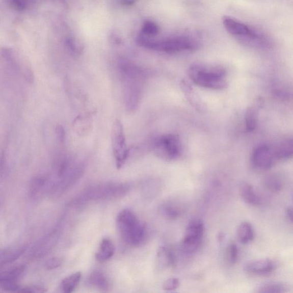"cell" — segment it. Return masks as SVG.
Returning <instances> with one entry per match:
<instances>
[{"instance_id": "13", "label": "cell", "mask_w": 293, "mask_h": 293, "mask_svg": "<svg viewBox=\"0 0 293 293\" xmlns=\"http://www.w3.org/2000/svg\"><path fill=\"white\" fill-rule=\"evenodd\" d=\"M59 238V232L54 231L46 235L37 243L32 249L31 252V257L40 258L48 254L52 249Z\"/></svg>"}, {"instance_id": "23", "label": "cell", "mask_w": 293, "mask_h": 293, "mask_svg": "<svg viewBox=\"0 0 293 293\" xmlns=\"http://www.w3.org/2000/svg\"><path fill=\"white\" fill-rule=\"evenodd\" d=\"M287 291V287L281 282H268L259 285L255 292L258 293H283Z\"/></svg>"}, {"instance_id": "10", "label": "cell", "mask_w": 293, "mask_h": 293, "mask_svg": "<svg viewBox=\"0 0 293 293\" xmlns=\"http://www.w3.org/2000/svg\"><path fill=\"white\" fill-rule=\"evenodd\" d=\"M25 265H17L0 274V285L2 289L6 291L18 292L21 286L17 281L24 273Z\"/></svg>"}, {"instance_id": "11", "label": "cell", "mask_w": 293, "mask_h": 293, "mask_svg": "<svg viewBox=\"0 0 293 293\" xmlns=\"http://www.w3.org/2000/svg\"><path fill=\"white\" fill-rule=\"evenodd\" d=\"M274 157L275 155L267 146H259L253 151L251 163L257 169L268 170L274 166Z\"/></svg>"}, {"instance_id": "4", "label": "cell", "mask_w": 293, "mask_h": 293, "mask_svg": "<svg viewBox=\"0 0 293 293\" xmlns=\"http://www.w3.org/2000/svg\"><path fill=\"white\" fill-rule=\"evenodd\" d=\"M137 43L144 48L167 54L195 50L198 49L199 46L198 41L185 36L153 39L140 34L137 37Z\"/></svg>"}, {"instance_id": "25", "label": "cell", "mask_w": 293, "mask_h": 293, "mask_svg": "<svg viewBox=\"0 0 293 293\" xmlns=\"http://www.w3.org/2000/svg\"><path fill=\"white\" fill-rule=\"evenodd\" d=\"M161 211L162 215L167 219L175 220L178 219L182 214V208L174 202H167L163 204L161 207Z\"/></svg>"}, {"instance_id": "12", "label": "cell", "mask_w": 293, "mask_h": 293, "mask_svg": "<svg viewBox=\"0 0 293 293\" xmlns=\"http://www.w3.org/2000/svg\"><path fill=\"white\" fill-rule=\"evenodd\" d=\"M277 264L273 260L269 258L258 259L246 263L244 269L245 272L253 275H268L275 271Z\"/></svg>"}, {"instance_id": "5", "label": "cell", "mask_w": 293, "mask_h": 293, "mask_svg": "<svg viewBox=\"0 0 293 293\" xmlns=\"http://www.w3.org/2000/svg\"><path fill=\"white\" fill-rule=\"evenodd\" d=\"M129 185L122 182L98 183L90 186L84 192L74 204H82L89 201H103L123 198L129 192Z\"/></svg>"}, {"instance_id": "32", "label": "cell", "mask_w": 293, "mask_h": 293, "mask_svg": "<svg viewBox=\"0 0 293 293\" xmlns=\"http://www.w3.org/2000/svg\"><path fill=\"white\" fill-rule=\"evenodd\" d=\"M63 260L62 258L54 257L46 260L44 264L45 268L47 270H54L58 268L63 264Z\"/></svg>"}, {"instance_id": "33", "label": "cell", "mask_w": 293, "mask_h": 293, "mask_svg": "<svg viewBox=\"0 0 293 293\" xmlns=\"http://www.w3.org/2000/svg\"><path fill=\"white\" fill-rule=\"evenodd\" d=\"M67 46L72 53L79 54L82 52V46L77 44V42L73 39H68L66 41Z\"/></svg>"}, {"instance_id": "16", "label": "cell", "mask_w": 293, "mask_h": 293, "mask_svg": "<svg viewBox=\"0 0 293 293\" xmlns=\"http://www.w3.org/2000/svg\"><path fill=\"white\" fill-rule=\"evenodd\" d=\"M50 179L47 176H37L32 179L30 184V193L32 197H41L46 192H50Z\"/></svg>"}, {"instance_id": "17", "label": "cell", "mask_w": 293, "mask_h": 293, "mask_svg": "<svg viewBox=\"0 0 293 293\" xmlns=\"http://www.w3.org/2000/svg\"><path fill=\"white\" fill-rule=\"evenodd\" d=\"M156 262V266L161 269L173 268L176 263L175 255L170 249L162 246L157 250Z\"/></svg>"}, {"instance_id": "2", "label": "cell", "mask_w": 293, "mask_h": 293, "mask_svg": "<svg viewBox=\"0 0 293 293\" xmlns=\"http://www.w3.org/2000/svg\"><path fill=\"white\" fill-rule=\"evenodd\" d=\"M116 226L122 239L132 247H139L147 239L148 231L146 223L139 219L131 210L124 209L116 218Z\"/></svg>"}, {"instance_id": "14", "label": "cell", "mask_w": 293, "mask_h": 293, "mask_svg": "<svg viewBox=\"0 0 293 293\" xmlns=\"http://www.w3.org/2000/svg\"><path fill=\"white\" fill-rule=\"evenodd\" d=\"M239 193L243 201L253 206H260L264 203V199L262 194L248 182H242L239 185Z\"/></svg>"}, {"instance_id": "30", "label": "cell", "mask_w": 293, "mask_h": 293, "mask_svg": "<svg viewBox=\"0 0 293 293\" xmlns=\"http://www.w3.org/2000/svg\"><path fill=\"white\" fill-rule=\"evenodd\" d=\"M226 258L227 262L231 265L235 264L239 259V249L238 246L231 243L228 245L226 249Z\"/></svg>"}, {"instance_id": "7", "label": "cell", "mask_w": 293, "mask_h": 293, "mask_svg": "<svg viewBox=\"0 0 293 293\" xmlns=\"http://www.w3.org/2000/svg\"><path fill=\"white\" fill-rule=\"evenodd\" d=\"M111 142L116 168L119 170L125 164L129 155L123 125L119 120L115 121L112 128Z\"/></svg>"}, {"instance_id": "9", "label": "cell", "mask_w": 293, "mask_h": 293, "mask_svg": "<svg viewBox=\"0 0 293 293\" xmlns=\"http://www.w3.org/2000/svg\"><path fill=\"white\" fill-rule=\"evenodd\" d=\"M204 232L203 221L199 219L191 221L186 227L182 241V248L184 252L192 254L201 246Z\"/></svg>"}, {"instance_id": "6", "label": "cell", "mask_w": 293, "mask_h": 293, "mask_svg": "<svg viewBox=\"0 0 293 293\" xmlns=\"http://www.w3.org/2000/svg\"><path fill=\"white\" fill-rule=\"evenodd\" d=\"M152 151L155 155L163 160L174 161L182 154V143L176 135H163L153 141Z\"/></svg>"}, {"instance_id": "1", "label": "cell", "mask_w": 293, "mask_h": 293, "mask_svg": "<svg viewBox=\"0 0 293 293\" xmlns=\"http://www.w3.org/2000/svg\"><path fill=\"white\" fill-rule=\"evenodd\" d=\"M119 68L124 86L125 108L129 112H133L140 103L145 74L141 68L127 62L121 63Z\"/></svg>"}, {"instance_id": "3", "label": "cell", "mask_w": 293, "mask_h": 293, "mask_svg": "<svg viewBox=\"0 0 293 293\" xmlns=\"http://www.w3.org/2000/svg\"><path fill=\"white\" fill-rule=\"evenodd\" d=\"M188 73L191 80L198 86L211 90H223L227 87L226 69L218 65L194 64Z\"/></svg>"}, {"instance_id": "22", "label": "cell", "mask_w": 293, "mask_h": 293, "mask_svg": "<svg viewBox=\"0 0 293 293\" xmlns=\"http://www.w3.org/2000/svg\"><path fill=\"white\" fill-rule=\"evenodd\" d=\"M263 187L271 193H280L283 188V180L280 176L276 174L268 175L263 180Z\"/></svg>"}, {"instance_id": "20", "label": "cell", "mask_w": 293, "mask_h": 293, "mask_svg": "<svg viewBox=\"0 0 293 293\" xmlns=\"http://www.w3.org/2000/svg\"><path fill=\"white\" fill-rule=\"evenodd\" d=\"M115 251V245L113 241L109 238H104L101 242L96 254V259L101 262H105L113 257Z\"/></svg>"}, {"instance_id": "19", "label": "cell", "mask_w": 293, "mask_h": 293, "mask_svg": "<svg viewBox=\"0 0 293 293\" xmlns=\"http://www.w3.org/2000/svg\"><path fill=\"white\" fill-rule=\"evenodd\" d=\"M26 249V246H23L2 250L0 254V265L3 267L4 264L15 262L24 254Z\"/></svg>"}, {"instance_id": "26", "label": "cell", "mask_w": 293, "mask_h": 293, "mask_svg": "<svg viewBox=\"0 0 293 293\" xmlns=\"http://www.w3.org/2000/svg\"><path fill=\"white\" fill-rule=\"evenodd\" d=\"M82 278L81 272H77L64 278L60 284V288L64 292L70 293L76 289Z\"/></svg>"}, {"instance_id": "27", "label": "cell", "mask_w": 293, "mask_h": 293, "mask_svg": "<svg viewBox=\"0 0 293 293\" xmlns=\"http://www.w3.org/2000/svg\"><path fill=\"white\" fill-rule=\"evenodd\" d=\"M274 155L280 159L293 157V139H289L281 143L277 148Z\"/></svg>"}, {"instance_id": "38", "label": "cell", "mask_w": 293, "mask_h": 293, "mask_svg": "<svg viewBox=\"0 0 293 293\" xmlns=\"http://www.w3.org/2000/svg\"><path fill=\"white\" fill-rule=\"evenodd\" d=\"M135 0H123V3L125 5H132L134 4Z\"/></svg>"}, {"instance_id": "37", "label": "cell", "mask_w": 293, "mask_h": 293, "mask_svg": "<svg viewBox=\"0 0 293 293\" xmlns=\"http://www.w3.org/2000/svg\"><path fill=\"white\" fill-rule=\"evenodd\" d=\"M285 215L288 220L293 223V206L287 208Z\"/></svg>"}, {"instance_id": "35", "label": "cell", "mask_w": 293, "mask_h": 293, "mask_svg": "<svg viewBox=\"0 0 293 293\" xmlns=\"http://www.w3.org/2000/svg\"><path fill=\"white\" fill-rule=\"evenodd\" d=\"M56 136L58 141L61 143H63L66 139V132L62 125H57L55 129Z\"/></svg>"}, {"instance_id": "28", "label": "cell", "mask_w": 293, "mask_h": 293, "mask_svg": "<svg viewBox=\"0 0 293 293\" xmlns=\"http://www.w3.org/2000/svg\"><path fill=\"white\" fill-rule=\"evenodd\" d=\"M246 128L248 132H252L257 128L258 125V113L256 109L250 106L246 111Z\"/></svg>"}, {"instance_id": "18", "label": "cell", "mask_w": 293, "mask_h": 293, "mask_svg": "<svg viewBox=\"0 0 293 293\" xmlns=\"http://www.w3.org/2000/svg\"><path fill=\"white\" fill-rule=\"evenodd\" d=\"M92 115L86 114L77 116L73 123V129L78 136H84L91 131Z\"/></svg>"}, {"instance_id": "24", "label": "cell", "mask_w": 293, "mask_h": 293, "mask_svg": "<svg viewBox=\"0 0 293 293\" xmlns=\"http://www.w3.org/2000/svg\"><path fill=\"white\" fill-rule=\"evenodd\" d=\"M90 284L98 289L106 290L109 289L110 283L104 274L99 271H95L90 274L88 278Z\"/></svg>"}, {"instance_id": "8", "label": "cell", "mask_w": 293, "mask_h": 293, "mask_svg": "<svg viewBox=\"0 0 293 293\" xmlns=\"http://www.w3.org/2000/svg\"><path fill=\"white\" fill-rule=\"evenodd\" d=\"M222 21L223 26L230 35L238 37L246 44L257 46V42L258 44L260 43L259 37L244 23L227 16L223 17Z\"/></svg>"}, {"instance_id": "21", "label": "cell", "mask_w": 293, "mask_h": 293, "mask_svg": "<svg viewBox=\"0 0 293 293\" xmlns=\"http://www.w3.org/2000/svg\"><path fill=\"white\" fill-rule=\"evenodd\" d=\"M237 236L241 243L244 245L250 243L255 238L253 226L248 222H242L237 229Z\"/></svg>"}, {"instance_id": "29", "label": "cell", "mask_w": 293, "mask_h": 293, "mask_svg": "<svg viewBox=\"0 0 293 293\" xmlns=\"http://www.w3.org/2000/svg\"><path fill=\"white\" fill-rule=\"evenodd\" d=\"M159 32V28L155 22L152 21H146L142 26V35L152 37L156 36Z\"/></svg>"}, {"instance_id": "15", "label": "cell", "mask_w": 293, "mask_h": 293, "mask_svg": "<svg viewBox=\"0 0 293 293\" xmlns=\"http://www.w3.org/2000/svg\"><path fill=\"white\" fill-rule=\"evenodd\" d=\"M180 87L186 99L195 110L200 113H204L206 111L207 109L206 104L204 103L201 97L194 90L189 82L186 81H181Z\"/></svg>"}, {"instance_id": "34", "label": "cell", "mask_w": 293, "mask_h": 293, "mask_svg": "<svg viewBox=\"0 0 293 293\" xmlns=\"http://www.w3.org/2000/svg\"><path fill=\"white\" fill-rule=\"evenodd\" d=\"M46 291L45 288L40 286H28L21 287L18 292H44Z\"/></svg>"}, {"instance_id": "31", "label": "cell", "mask_w": 293, "mask_h": 293, "mask_svg": "<svg viewBox=\"0 0 293 293\" xmlns=\"http://www.w3.org/2000/svg\"><path fill=\"white\" fill-rule=\"evenodd\" d=\"M180 285L179 279L176 278H170L167 279L163 283V289L166 291H173L177 289Z\"/></svg>"}, {"instance_id": "36", "label": "cell", "mask_w": 293, "mask_h": 293, "mask_svg": "<svg viewBox=\"0 0 293 293\" xmlns=\"http://www.w3.org/2000/svg\"><path fill=\"white\" fill-rule=\"evenodd\" d=\"M9 1L17 10H25L28 7V0H9Z\"/></svg>"}]
</instances>
